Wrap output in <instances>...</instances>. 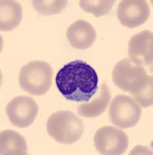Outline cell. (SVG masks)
<instances>
[{
    "mask_svg": "<svg viewBox=\"0 0 153 155\" xmlns=\"http://www.w3.org/2000/svg\"><path fill=\"white\" fill-rule=\"evenodd\" d=\"M98 76L87 62L73 61L59 70L56 85L67 100L76 102L91 101L98 89Z\"/></svg>",
    "mask_w": 153,
    "mask_h": 155,
    "instance_id": "6da1fadb",
    "label": "cell"
},
{
    "mask_svg": "<svg viewBox=\"0 0 153 155\" xmlns=\"http://www.w3.org/2000/svg\"><path fill=\"white\" fill-rule=\"evenodd\" d=\"M112 78L115 85L131 94L141 107L152 106V75H148L142 66L133 64L129 58H124L114 66Z\"/></svg>",
    "mask_w": 153,
    "mask_h": 155,
    "instance_id": "7a4b0ae2",
    "label": "cell"
},
{
    "mask_svg": "<svg viewBox=\"0 0 153 155\" xmlns=\"http://www.w3.org/2000/svg\"><path fill=\"white\" fill-rule=\"evenodd\" d=\"M84 130L81 119L69 110L56 112L49 116L46 123L47 134L56 142L64 144L77 142Z\"/></svg>",
    "mask_w": 153,
    "mask_h": 155,
    "instance_id": "3957f363",
    "label": "cell"
},
{
    "mask_svg": "<svg viewBox=\"0 0 153 155\" xmlns=\"http://www.w3.org/2000/svg\"><path fill=\"white\" fill-rule=\"evenodd\" d=\"M53 69L43 61H32L20 71L19 82L22 89L33 95H43L51 86Z\"/></svg>",
    "mask_w": 153,
    "mask_h": 155,
    "instance_id": "277c9868",
    "label": "cell"
},
{
    "mask_svg": "<svg viewBox=\"0 0 153 155\" xmlns=\"http://www.w3.org/2000/svg\"><path fill=\"white\" fill-rule=\"evenodd\" d=\"M142 109L132 97L118 95L111 102L109 118L111 124L122 129L133 127L141 118Z\"/></svg>",
    "mask_w": 153,
    "mask_h": 155,
    "instance_id": "5b68a950",
    "label": "cell"
},
{
    "mask_svg": "<svg viewBox=\"0 0 153 155\" xmlns=\"http://www.w3.org/2000/svg\"><path fill=\"white\" fill-rule=\"evenodd\" d=\"M94 143L100 154L119 155L128 149L129 137L120 129L105 126L97 130L94 137Z\"/></svg>",
    "mask_w": 153,
    "mask_h": 155,
    "instance_id": "8992f818",
    "label": "cell"
},
{
    "mask_svg": "<svg viewBox=\"0 0 153 155\" xmlns=\"http://www.w3.org/2000/svg\"><path fill=\"white\" fill-rule=\"evenodd\" d=\"M6 114L11 124L20 128H27L37 118L39 107L33 98L15 97L6 106Z\"/></svg>",
    "mask_w": 153,
    "mask_h": 155,
    "instance_id": "52a82bcc",
    "label": "cell"
},
{
    "mask_svg": "<svg viewBox=\"0 0 153 155\" xmlns=\"http://www.w3.org/2000/svg\"><path fill=\"white\" fill-rule=\"evenodd\" d=\"M117 16L124 27L135 28L148 20L150 8L145 0H123L118 4Z\"/></svg>",
    "mask_w": 153,
    "mask_h": 155,
    "instance_id": "ba28073f",
    "label": "cell"
},
{
    "mask_svg": "<svg viewBox=\"0 0 153 155\" xmlns=\"http://www.w3.org/2000/svg\"><path fill=\"white\" fill-rule=\"evenodd\" d=\"M129 57L137 65H152L153 34L143 30L134 35L129 42Z\"/></svg>",
    "mask_w": 153,
    "mask_h": 155,
    "instance_id": "9c48e42d",
    "label": "cell"
},
{
    "mask_svg": "<svg viewBox=\"0 0 153 155\" xmlns=\"http://www.w3.org/2000/svg\"><path fill=\"white\" fill-rule=\"evenodd\" d=\"M97 33L94 27L88 22L79 19L73 23L67 30V38L75 49L84 50L94 43Z\"/></svg>",
    "mask_w": 153,
    "mask_h": 155,
    "instance_id": "30bf717a",
    "label": "cell"
},
{
    "mask_svg": "<svg viewBox=\"0 0 153 155\" xmlns=\"http://www.w3.org/2000/svg\"><path fill=\"white\" fill-rule=\"evenodd\" d=\"M111 93L105 83L101 84L94 99L90 102H85L78 108V113L85 118H94L104 113L109 105Z\"/></svg>",
    "mask_w": 153,
    "mask_h": 155,
    "instance_id": "8fae6325",
    "label": "cell"
},
{
    "mask_svg": "<svg viewBox=\"0 0 153 155\" xmlns=\"http://www.w3.org/2000/svg\"><path fill=\"white\" fill-rule=\"evenodd\" d=\"M23 19V9L20 3L12 0L0 2V30L11 31L20 25Z\"/></svg>",
    "mask_w": 153,
    "mask_h": 155,
    "instance_id": "7c38bea8",
    "label": "cell"
},
{
    "mask_svg": "<svg viewBox=\"0 0 153 155\" xmlns=\"http://www.w3.org/2000/svg\"><path fill=\"white\" fill-rule=\"evenodd\" d=\"M0 153L2 155L27 154V141L16 131L5 130L0 135Z\"/></svg>",
    "mask_w": 153,
    "mask_h": 155,
    "instance_id": "4fadbf2b",
    "label": "cell"
},
{
    "mask_svg": "<svg viewBox=\"0 0 153 155\" xmlns=\"http://www.w3.org/2000/svg\"><path fill=\"white\" fill-rule=\"evenodd\" d=\"M115 0H81L80 6L84 12L100 17L107 14L111 9Z\"/></svg>",
    "mask_w": 153,
    "mask_h": 155,
    "instance_id": "5bb4252c",
    "label": "cell"
},
{
    "mask_svg": "<svg viewBox=\"0 0 153 155\" xmlns=\"http://www.w3.org/2000/svg\"><path fill=\"white\" fill-rule=\"evenodd\" d=\"M67 1L64 0H35L32 1L34 9L44 16L58 14L66 7Z\"/></svg>",
    "mask_w": 153,
    "mask_h": 155,
    "instance_id": "9a60e30c",
    "label": "cell"
}]
</instances>
